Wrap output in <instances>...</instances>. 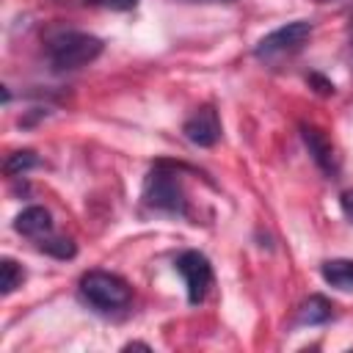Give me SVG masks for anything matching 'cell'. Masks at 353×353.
<instances>
[{
	"instance_id": "1",
	"label": "cell",
	"mask_w": 353,
	"mask_h": 353,
	"mask_svg": "<svg viewBox=\"0 0 353 353\" xmlns=\"http://www.w3.org/2000/svg\"><path fill=\"white\" fill-rule=\"evenodd\" d=\"M141 199L149 210H157L165 215H188V193L182 185L179 165L171 160H157L143 176Z\"/></svg>"
},
{
	"instance_id": "2",
	"label": "cell",
	"mask_w": 353,
	"mask_h": 353,
	"mask_svg": "<svg viewBox=\"0 0 353 353\" xmlns=\"http://www.w3.org/2000/svg\"><path fill=\"white\" fill-rule=\"evenodd\" d=\"M105 44L99 36L83 33V30H58L47 36V58L52 69H80L102 55Z\"/></svg>"
},
{
	"instance_id": "3",
	"label": "cell",
	"mask_w": 353,
	"mask_h": 353,
	"mask_svg": "<svg viewBox=\"0 0 353 353\" xmlns=\"http://www.w3.org/2000/svg\"><path fill=\"white\" fill-rule=\"evenodd\" d=\"M312 30L314 25L309 19H295V22H287L270 33H265L256 47H254V58L268 63V66H276L287 58H292L309 39H312Z\"/></svg>"
},
{
	"instance_id": "4",
	"label": "cell",
	"mask_w": 353,
	"mask_h": 353,
	"mask_svg": "<svg viewBox=\"0 0 353 353\" xmlns=\"http://www.w3.org/2000/svg\"><path fill=\"white\" fill-rule=\"evenodd\" d=\"M80 295L99 312H116L124 309L132 301V290L130 284L108 270H88L80 276Z\"/></svg>"
},
{
	"instance_id": "5",
	"label": "cell",
	"mask_w": 353,
	"mask_h": 353,
	"mask_svg": "<svg viewBox=\"0 0 353 353\" xmlns=\"http://www.w3.org/2000/svg\"><path fill=\"white\" fill-rule=\"evenodd\" d=\"M176 273L182 276L185 281V290H188V301L196 306L207 298V292L212 290V281H215V273H212V265L210 259L201 254V251H182L176 256Z\"/></svg>"
},
{
	"instance_id": "6",
	"label": "cell",
	"mask_w": 353,
	"mask_h": 353,
	"mask_svg": "<svg viewBox=\"0 0 353 353\" xmlns=\"http://www.w3.org/2000/svg\"><path fill=\"white\" fill-rule=\"evenodd\" d=\"M298 132H301V141H303L306 152L312 154L314 165H317L328 179H336V176H339V154H336L334 143L328 141V135H325L317 124H309V121H301V124H298Z\"/></svg>"
},
{
	"instance_id": "7",
	"label": "cell",
	"mask_w": 353,
	"mask_h": 353,
	"mask_svg": "<svg viewBox=\"0 0 353 353\" xmlns=\"http://www.w3.org/2000/svg\"><path fill=\"white\" fill-rule=\"evenodd\" d=\"M182 135L193 143V146H201V149H210L221 141V119H218V110L212 105H201L196 108L185 124H182Z\"/></svg>"
},
{
	"instance_id": "8",
	"label": "cell",
	"mask_w": 353,
	"mask_h": 353,
	"mask_svg": "<svg viewBox=\"0 0 353 353\" xmlns=\"http://www.w3.org/2000/svg\"><path fill=\"white\" fill-rule=\"evenodd\" d=\"M14 229H17L19 234H25V237L41 240V237H47V234L52 232V215H50L44 207H39V204L25 207V210L14 218Z\"/></svg>"
},
{
	"instance_id": "9",
	"label": "cell",
	"mask_w": 353,
	"mask_h": 353,
	"mask_svg": "<svg viewBox=\"0 0 353 353\" xmlns=\"http://www.w3.org/2000/svg\"><path fill=\"white\" fill-rule=\"evenodd\" d=\"M320 276L328 287L353 292V259H325L320 265Z\"/></svg>"
},
{
	"instance_id": "10",
	"label": "cell",
	"mask_w": 353,
	"mask_h": 353,
	"mask_svg": "<svg viewBox=\"0 0 353 353\" xmlns=\"http://www.w3.org/2000/svg\"><path fill=\"white\" fill-rule=\"evenodd\" d=\"M334 317V303L323 295H309L301 306H298V325H320L328 323Z\"/></svg>"
},
{
	"instance_id": "11",
	"label": "cell",
	"mask_w": 353,
	"mask_h": 353,
	"mask_svg": "<svg viewBox=\"0 0 353 353\" xmlns=\"http://www.w3.org/2000/svg\"><path fill=\"white\" fill-rule=\"evenodd\" d=\"M36 165H39L36 152H33V149H19V152H11V154H8L3 171H6V176H19V174H25V171H30V168H36Z\"/></svg>"
},
{
	"instance_id": "12",
	"label": "cell",
	"mask_w": 353,
	"mask_h": 353,
	"mask_svg": "<svg viewBox=\"0 0 353 353\" xmlns=\"http://www.w3.org/2000/svg\"><path fill=\"white\" fill-rule=\"evenodd\" d=\"M39 251H44V254H50L55 259H72L77 254V245L69 237H50L47 234V237L39 240Z\"/></svg>"
},
{
	"instance_id": "13",
	"label": "cell",
	"mask_w": 353,
	"mask_h": 353,
	"mask_svg": "<svg viewBox=\"0 0 353 353\" xmlns=\"http://www.w3.org/2000/svg\"><path fill=\"white\" fill-rule=\"evenodd\" d=\"M0 273H3V279H0V292H3V295H11V292L22 284V279H25L22 268H19L14 259H8V256L0 262Z\"/></svg>"
},
{
	"instance_id": "14",
	"label": "cell",
	"mask_w": 353,
	"mask_h": 353,
	"mask_svg": "<svg viewBox=\"0 0 353 353\" xmlns=\"http://www.w3.org/2000/svg\"><path fill=\"white\" fill-rule=\"evenodd\" d=\"M88 6H99V8H110V11H130L138 6V0H85Z\"/></svg>"
},
{
	"instance_id": "15",
	"label": "cell",
	"mask_w": 353,
	"mask_h": 353,
	"mask_svg": "<svg viewBox=\"0 0 353 353\" xmlns=\"http://www.w3.org/2000/svg\"><path fill=\"white\" fill-rule=\"evenodd\" d=\"M339 207H342L345 218H347V221H353V188H347V190H342V193H339Z\"/></svg>"
},
{
	"instance_id": "16",
	"label": "cell",
	"mask_w": 353,
	"mask_h": 353,
	"mask_svg": "<svg viewBox=\"0 0 353 353\" xmlns=\"http://www.w3.org/2000/svg\"><path fill=\"white\" fill-rule=\"evenodd\" d=\"M306 80H309L312 85H317V91H320V94H325V97H328V94H334V83H328V80H323L320 74H309Z\"/></svg>"
},
{
	"instance_id": "17",
	"label": "cell",
	"mask_w": 353,
	"mask_h": 353,
	"mask_svg": "<svg viewBox=\"0 0 353 353\" xmlns=\"http://www.w3.org/2000/svg\"><path fill=\"white\" fill-rule=\"evenodd\" d=\"M132 347H143V350H149L146 342H127V345H124V350H132Z\"/></svg>"
},
{
	"instance_id": "18",
	"label": "cell",
	"mask_w": 353,
	"mask_h": 353,
	"mask_svg": "<svg viewBox=\"0 0 353 353\" xmlns=\"http://www.w3.org/2000/svg\"><path fill=\"white\" fill-rule=\"evenodd\" d=\"M350 58H353V33H350Z\"/></svg>"
},
{
	"instance_id": "19",
	"label": "cell",
	"mask_w": 353,
	"mask_h": 353,
	"mask_svg": "<svg viewBox=\"0 0 353 353\" xmlns=\"http://www.w3.org/2000/svg\"><path fill=\"white\" fill-rule=\"evenodd\" d=\"M221 3H229V0H221Z\"/></svg>"
}]
</instances>
